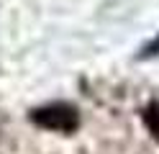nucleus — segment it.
Listing matches in <instances>:
<instances>
[{"label":"nucleus","instance_id":"1","mask_svg":"<svg viewBox=\"0 0 159 154\" xmlns=\"http://www.w3.org/2000/svg\"><path fill=\"white\" fill-rule=\"evenodd\" d=\"M31 123L57 133H75L80 128V113L67 103H52V105L31 110Z\"/></svg>","mask_w":159,"mask_h":154},{"label":"nucleus","instance_id":"2","mask_svg":"<svg viewBox=\"0 0 159 154\" xmlns=\"http://www.w3.org/2000/svg\"><path fill=\"white\" fill-rule=\"evenodd\" d=\"M144 123H146L149 133L159 141V103H152V105L144 110Z\"/></svg>","mask_w":159,"mask_h":154},{"label":"nucleus","instance_id":"3","mask_svg":"<svg viewBox=\"0 0 159 154\" xmlns=\"http://www.w3.org/2000/svg\"><path fill=\"white\" fill-rule=\"evenodd\" d=\"M144 54H146V57H154V54H159V39H157V41H154V44L149 46V49H144Z\"/></svg>","mask_w":159,"mask_h":154}]
</instances>
